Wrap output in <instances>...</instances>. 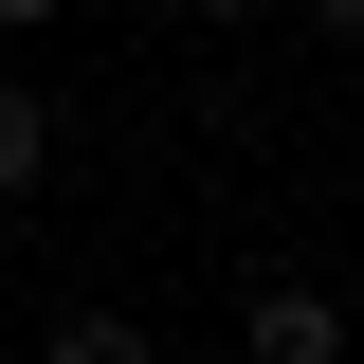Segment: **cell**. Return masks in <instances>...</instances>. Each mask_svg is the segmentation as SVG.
I'll use <instances>...</instances> for the list:
<instances>
[{
    "mask_svg": "<svg viewBox=\"0 0 364 364\" xmlns=\"http://www.w3.org/2000/svg\"><path fill=\"white\" fill-rule=\"evenodd\" d=\"M310 18H328V37H364V0H310Z\"/></svg>",
    "mask_w": 364,
    "mask_h": 364,
    "instance_id": "5",
    "label": "cell"
},
{
    "mask_svg": "<svg viewBox=\"0 0 364 364\" xmlns=\"http://www.w3.org/2000/svg\"><path fill=\"white\" fill-rule=\"evenodd\" d=\"M237 346H255V364H346V310H328L310 273H273L255 310H237Z\"/></svg>",
    "mask_w": 364,
    "mask_h": 364,
    "instance_id": "1",
    "label": "cell"
},
{
    "mask_svg": "<svg viewBox=\"0 0 364 364\" xmlns=\"http://www.w3.org/2000/svg\"><path fill=\"white\" fill-rule=\"evenodd\" d=\"M37 164H55V109H37V73H0V200H37Z\"/></svg>",
    "mask_w": 364,
    "mask_h": 364,
    "instance_id": "2",
    "label": "cell"
},
{
    "mask_svg": "<svg viewBox=\"0 0 364 364\" xmlns=\"http://www.w3.org/2000/svg\"><path fill=\"white\" fill-rule=\"evenodd\" d=\"M37 18H55V0H0V37H37Z\"/></svg>",
    "mask_w": 364,
    "mask_h": 364,
    "instance_id": "4",
    "label": "cell"
},
{
    "mask_svg": "<svg viewBox=\"0 0 364 364\" xmlns=\"http://www.w3.org/2000/svg\"><path fill=\"white\" fill-rule=\"evenodd\" d=\"M37 364H146V328H128V310H55V328H37Z\"/></svg>",
    "mask_w": 364,
    "mask_h": 364,
    "instance_id": "3",
    "label": "cell"
},
{
    "mask_svg": "<svg viewBox=\"0 0 364 364\" xmlns=\"http://www.w3.org/2000/svg\"><path fill=\"white\" fill-rule=\"evenodd\" d=\"M182 18H255V0H182Z\"/></svg>",
    "mask_w": 364,
    "mask_h": 364,
    "instance_id": "6",
    "label": "cell"
},
{
    "mask_svg": "<svg viewBox=\"0 0 364 364\" xmlns=\"http://www.w3.org/2000/svg\"><path fill=\"white\" fill-rule=\"evenodd\" d=\"M0 237H18V200H0Z\"/></svg>",
    "mask_w": 364,
    "mask_h": 364,
    "instance_id": "7",
    "label": "cell"
}]
</instances>
